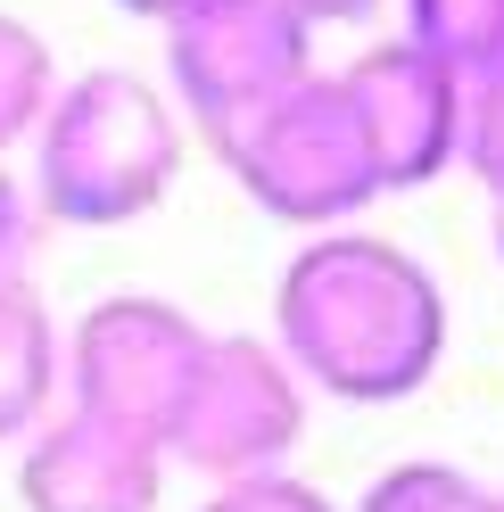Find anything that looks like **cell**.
<instances>
[{
	"label": "cell",
	"mask_w": 504,
	"mask_h": 512,
	"mask_svg": "<svg viewBox=\"0 0 504 512\" xmlns=\"http://www.w3.org/2000/svg\"><path fill=\"white\" fill-rule=\"evenodd\" d=\"M298 438H306V380L290 372V356L248 331L207 339L166 455H182L207 479H257V471H281Z\"/></svg>",
	"instance_id": "6"
},
{
	"label": "cell",
	"mask_w": 504,
	"mask_h": 512,
	"mask_svg": "<svg viewBox=\"0 0 504 512\" xmlns=\"http://www.w3.org/2000/svg\"><path fill=\"white\" fill-rule=\"evenodd\" d=\"M25 248H34V207L0 166V281H25Z\"/></svg>",
	"instance_id": "15"
},
{
	"label": "cell",
	"mask_w": 504,
	"mask_h": 512,
	"mask_svg": "<svg viewBox=\"0 0 504 512\" xmlns=\"http://www.w3.org/2000/svg\"><path fill=\"white\" fill-rule=\"evenodd\" d=\"M356 512H504V496H488L455 463H397V471H381L364 488Z\"/></svg>",
	"instance_id": "12"
},
{
	"label": "cell",
	"mask_w": 504,
	"mask_h": 512,
	"mask_svg": "<svg viewBox=\"0 0 504 512\" xmlns=\"http://www.w3.org/2000/svg\"><path fill=\"white\" fill-rule=\"evenodd\" d=\"M273 347L306 389L348 405H397L447 356V290L422 256L372 232H323L273 290Z\"/></svg>",
	"instance_id": "1"
},
{
	"label": "cell",
	"mask_w": 504,
	"mask_h": 512,
	"mask_svg": "<svg viewBox=\"0 0 504 512\" xmlns=\"http://www.w3.org/2000/svg\"><path fill=\"white\" fill-rule=\"evenodd\" d=\"M199 512H331V496L290 479V471H257V479H224Z\"/></svg>",
	"instance_id": "14"
},
{
	"label": "cell",
	"mask_w": 504,
	"mask_h": 512,
	"mask_svg": "<svg viewBox=\"0 0 504 512\" xmlns=\"http://www.w3.org/2000/svg\"><path fill=\"white\" fill-rule=\"evenodd\" d=\"M133 17H157V25H182V17H199V9H215V0H124Z\"/></svg>",
	"instance_id": "17"
},
{
	"label": "cell",
	"mask_w": 504,
	"mask_h": 512,
	"mask_svg": "<svg viewBox=\"0 0 504 512\" xmlns=\"http://www.w3.org/2000/svg\"><path fill=\"white\" fill-rule=\"evenodd\" d=\"M42 215L83 223V232H108V223H133L174 190L182 174V124L157 100V83L100 67L67 91H50L42 108Z\"/></svg>",
	"instance_id": "2"
},
{
	"label": "cell",
	"mask_w": 504,
	"mask_h": 512,
	"mask_svg": "<svg viewBox=\"0 0 504 512\" xmlns=\"http://www.w3.org/2000/svg\"><path fill=\"white\" fill-rule=\"evenodd\" d=\"M50 380H58L50 306L34 298V281H0V438H17L50 405Z\"/></svg>",
	"instance_id": "9"
},
{
	"label": "cell",
	"mask_w": 504,
	"mask_h": 512,
	"mask_svg": "<svg viewBox=\"0 0 504 512\" xmlns=\"http://www.w3.org/2000/svg\"><path fill=\"white\" fill-rule=\"evenodd\" d=\"M199 356H207V331L191 323L182 306L166 298H108L91 306L75 339H67V380H75V413L108 422L124 438H141L166 455V438L182 422V397L199 380Z\"/></svg>",
	"instance_id": "4"
},
{
	"label": "cell",
	"mask_w": 504,
	"mask_h": 512,
	"mask_svg": "<svg viewBox=\"0 0 504 512\" xmlns=\"http://www.w3.org/2000/svg\"><path fill=\"white\" fill-rule=\"evenodd\" d=\"M405 42L471 83L504 58V0H405Z\"/></svg>",
	"instance_id": "10"
},
{
	"label": "cell",
	"mask_w": 504,
	"mask_h": 512,
	"mask_svg": "<svg viewBox=\"0 0 504 512\" xmlns=\"http://www.w3.org/2000/svg\"><path fill=\"white\" fill-rule=\"evenodd\" d=\"M496 248H504V199H496Z\"/></svg>",
	"instance_id": "18"
},
{
	"label": "cell",
	"mask_w": 504,
	"mask_h": 512,
	"mask_svg": "<svg viewBox=\"0 0 504 512\" xmlns=\"http://www.w3.org/2000/svg\"><path fill=\"white\" fill-rule=\"evenodd\" d=\"M455 166H471L496 199H504V58L488 75L463 83V133H455Z\"/></svg>",
	"instance_id": "13"
},
{
	"label": "cell",
	"mask_w": 504,
	"mask_h": 512,
	"mask_svg": "<svg viewBox=\"0 0 504 512\" xmlns=\"http://www.w3.org/2000/svg\"><path fill=\"white\" fill-rule=\"evenodd\" d=\"M348 108L372 141V166H381V190H422L455 166V133H463V83L422 58L414 42H372L348 75Z\"/></svg>",
	"instance_id": "7"
},
{
	"label": "cell",
	"mask_w": 504,
	"mask_h": 512,
	"mask_svg": "<svg viewBox=\"0 0 504 512\" xmlns=\"http://www.w3.org/2000/svg\"><path fill=\"white\" fill-rule=\"evenodd\" d=\"M224 166L273 223H348L381 199V166H372V141L339 75H306L224 149Z\"/></svg>",
	"instance_id": "3"
},
{
	"label": "cell",
	"mask_w": 504,
	"mask_h": 512,
	"mask_svg": "<svg viewBox=\"0 0 504 512\" xmlns=\"http://www.w3.org/2000/svg\"><path fill=\"white\" fill-rule=\"evenodd\" d=\"M166 58L191 124L215 149H232L265 108H281L314 75V25L290 0H215V9L166 25Z\"/></svg>",
	"instance_id": "5"
},
{
	"label": "cell",
	"mask_w": 504,
	"mask_h": 512,
	"mask_svg": "<svg viewBox=\"0 0 504 512\" xmlns=\"http://www.w3.org/2000/svg\"><path fill=\"white\" fill-rule=\"evenodd\" d=\"M290 9H298L306 25H339V17H372L381 0H290Z\"/></svg>",
	"instance_id": "16"
},
{
	"label": "cell",
	"mask_w": 504,
	"mask_h": 512,
	"mask_svg": "<svg viewBox=\"0 0 504 512\" xmlns=\"http://www.w3.org/2000/svg\"><path fill=\"white\" fill-rule=\"evenodd\" d=\"M50 91H58L50 42H42L25 17H9V9H0V149H17V141L42 124Z\"/></svg>",
	"instance_id": "11"
},
{
	"label": "cell",
	"mask_w": 504,
	"mask_h": 512,
	"mask_svg": "<svg viewBox=\"0 0 504 512\" xmlns=\"http://www.w3.org/2000/svg\"><path fill=\"white\" fill-rule=\"evenodd\" d=\"M157 479H166L157 446L91 422V413H67L34 438L17 488L25 512H157Z\"/></svg>",
	"instance_id": "8"
}]
</instances>
